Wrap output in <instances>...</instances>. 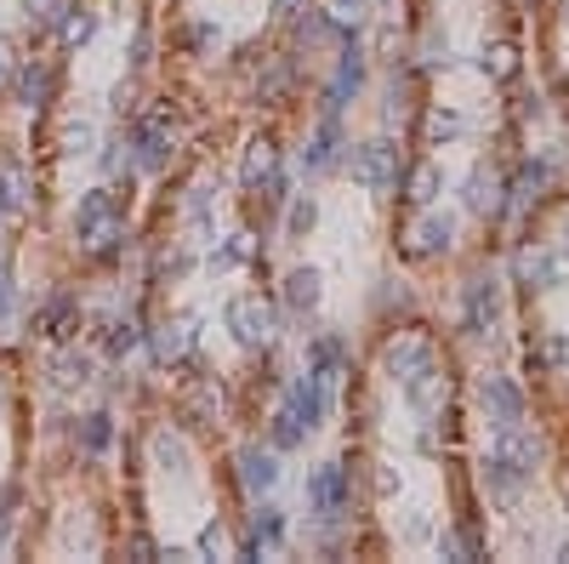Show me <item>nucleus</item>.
I'll return each instance as SVG.
<instances>
[{
  "label": "nucleus",
  "mask_w": 569,
  "mask_h": 564,
  "mask_svg": "<svg viewBox=\"0 0 569 564\" xmlns=\"http://www.w3.org/2000/svg\"><path fill=\"white\" fill-rule=\"evenodd\" d=\"M75 228H80V240H86L91 257H114L120 240H125V217L114 206V194L109 188H91L86 200H80V212H75Z\"/></svg>",
  "instance_id": "nucleus-1"
},
{
  "label": "nucleus",
  "mask_w": 569,
  "mask_h": 564,
  "mask_svg": "<svg viewBox=\"0 0 569 564\" xmlns=\"http://www.w3.org/2000/svg\"><path fill=\"white\" fill-rule=\"evenodd\" d=\"M222 319H228V330H233V337H240L245 348H262V343H274V303H262L256 291L233 296V303L222 308Z\"/></svg>",
  "instance_id": "nucleus-2"
},
{
  "label": "nucleus",
  "mask_w": 569,
  "mask_h": 564,
  "mask_svg": "<svg viewBox=\"0 0 569 564\" xmlns=\"http://www.w3.org/2000/svg\"><path fill=\"white\" fill-rule=\"evenodd\" d=\"M513 274H518V285H529V291H558V285H569V257H563V251H547V246H524V251L513 257Z\"/></svg>",
  "instance_id": "nucleus-3"
},
{
  "label": "nucleus",
  "mask_w": 569,
  "mask_h": 564,
  "mask_svg": "<svg viewBox=\"0 0 569 564\" xmlns=\"http://www.w3.org/2000/svg\"><path fill=\"white\" fill-rule=\"evenodd\" d=\"M353 183L359 188H371V194H387L398 183V149L393 143H359L353 149Z\"/></svg>",
  "instance_id": "nucleus-4"
},
{
  "label": "nucleus",
  "mask_w": 569,
  "mask_h": 564,
  "mask_svg": "<svg viewBox=\"0 0 569 564\" xmlns=\"http://www.w3.org/2000/svg\"><path fill=\"white\" fill-rule=\"evenodd\" d=\"M479 405H484V416H490V427L501 434V427H518L524 422V393L507 382V377H479Z\"/></svg>",
  "instance_id": "nucleus-5"
},
{
  "label": "nucleus",
  "mask_w": 569,
  "mask_h": 564,
  "mask_svg": "<svg viewBox=\"0 0 569 564\" xmlns=\"http://www.w3.org/2000/svg\"><path fill=\"white\" fill-rule=\"evenodd\" d=\"M308 508L319 519H337L348 508V474H342V462H319V468L308 474Z\"/></svg>",
  "instance_id": "nucleus-6"
},
{
  "label": "nucleus",
  "mask_w": 569,
  "mask_h": 564,
  "mask_svg": "<svg viewBox=\"0 0 569 564\" xmlns=\"http://www.w3.org/2000/svg\"><path fill=\"white\" fill-rule=\"evenodd\" d=\"M285 411L303 422V427H319L325 422V411H330V393L319 388V377L308 371V377H296L291 388H285Z\"/></svg>",
  "instance_id": "nucleus-7"
},
{
  "label": "nucleus",
  "mask_w": 569,
  "mask_h": 564,
  "mask_svg": "<svg viewBox=\"0 0 569 564\" xmlns=\"http://www.w3.org/2000/svg\"><path fill=\"white\" fill-rule=\"evenodd\" d=\"M495 325H501V285L473 280L467 285V330H473V337H490Z\"/></svg>",
  "instance_id": "nucleus-8"
},
{
  "label": "nucleus",
  "mask_w": 569,
  "mask_h": 564,
  "mask_svg": "<svg viewBox=\"0 0 569 564\" xmlns=\"http://www.w3.org/2000/svg\"><path fill=\"white\" fill-rule=\"evenodd\" d=\"M35 330L46 343H69L75 330H80V303H69V296H52V303L35 314Z\"/></svg>",
  "instance_id": "nucleus-9"
},
{
  "label": "nucleus",
  "mask_w": 569,
  "mask_h": 564,
  "mask_svg": "<svg viewBox=\"0 0 569 564\" xmlns=\"http://www.w3.org/2000/svg\"><path fill=\"white\" fill-rule=\"evenodd\" d=\"M138 160L149 165V172H160V165L172 160V126H165L160 115H149V120L138 126Z\"/></svg>",
  "instance_id": "nucleus-10"
},
{
  "label": "nucleus",
  "mask_w": 569,
  "mask_h": 564,
  "mask_svg": "<svg viewBox=\"0 0 569 564\" xmlns=\"http://www.w3.org/2000/svg\"><path fill=\"white\" fill-rule=\"evenodd\" d=\"M35 206V183H29L23 165H0V212L7 217H23Z\"/></svg>",
  "instance_id": "nucleus-11"
},
{
  "label": "nucleus",
  "mask_w": 569,
  "mask_h": 564,
  "mask_svg": "<svg viewBox=\"0 0 569 564\" xmlns=\"http://www.w3.org/2000/svg\"><path fill=\"white\" fill-rule=\"evenodd\" d=\"M501 177L490 172V165H473V177H467V212H479V217H495L501 212Z\"/></svg>",
  "instance_id": "nucleus-12"
},
{
  "label": "nucleus",
  "mask_w": 569,
  "mask_h": 564,
  "mask_svg": "<svg viewBox=\"0 0 569 564\" xmlns=\"http://www.w3.org/2000/svg\"><path fill=\"white\" fill-rule=\"evenodd\" d=\"M280 172V149H274V138H251L245 143V165H240V177L256 188V183H267Z\"/></svg>",
  "instance_id": "nucleus-13"
},
{
  "label": "nucleus",
  "mask_w": 569,
  "mask_h": 564,
  "mask_svg": "<svg viewBox=\"0 0 569 564\" xmlns=\"http://www.w3.org/2000/svg\"><path fill=\"white\" fill-rule=\"evenodd\" d=\"M319 296H325V280H319L314 269H296V274H285V308H296V314H314V308H319Z\"/></svg>",
  "instance_id": "nucleus-14"
},
{
  "label": "nucleus",
  "mask_w": 569,
  "mask_h": 564,
  "mask_svg": "<svg viewBox=\"0 0 569 564\" xmlns=\"http://www.w3.org/2000/svg\"><path fill=\"white\" fill-rule=\"evenodd\" d=\"M240 479H245V490H274V479H280V462L267 456V451H256V445H245L240 451Z\"/></svg>",
  "instance_id": "nucleus-15"
},
{
  "label": "nucleus",
  "mask_w": 569,
  "mask_h": 564,
  "mask_svg": "<svg viewBox=\"0 0 569 564\" xmlns=\"http://www.w3.org/2000/svg\"><path fill=\"white\" fill-rule=\"evenodd\" d=\"M337 143H342V126H337V115H325L319 131H314V143L303 149V165H308V172H325V165L337 160Z\"/></svg>",
  "instance_id": "nucleus-16"
},
{
  "label": "nucleus",
  "mask_w": 569,
  "mask_h": 564,
  "mask_svg": "<svg viewBox=\"0 0 569 564\" xmlns=\"http://www.w3.org/2000/svg\"><path fill=\"white\" fill-rule=\"evenodd\" d=\"M456 235V223L450 217H422L416 223V235H411V257H439Z\"/></svg>",
  "instance_id": "nucleus-17"
},
{
  "label": "nucleus",
  "mask_w": 569,
  "mask_h": 564,
  "mask_svg": "<svg viewBox=\"0 0 569 564\" xmlns=\"http://www.w3.org/2000/svg\"><path fill=\"white\" fill-rule=\"evenodd\" d=\"M364 86V63H359V52L348 46L342 52V69H337V80H330V104H325V115H337L342 104H348V97Z\"/></svg>",
  "instance_id": "nucleus-18"
},
{
  "label": "nucleus",
  "mask_w": 569,
  "mask_h": 564,
  "mask_svg": "<svg viewBox=\"0 0 569 564\" xmlns=\"http://www.w3.org/2000/svg\"><path fill=\"white\" fill-rule=\"evenodd\" d=\"M439 165H433V160H416L411 165V177H405V200L411 206H433V200H439Z\"/></svg>",
  "instance_id": "nucleus-19"
},
{
  "label": "nucleus",
  "mask_w": 569,
  "mask_h": 564,
  "mask_svg": "<svg viewBox=\"0 0 569 564\" xmlns=\"http://www.w3.org/2000/svg\"><path fill=\"white\" fill-rule=\"evenodd\" d=\"M46 377L57 382V388H80V382H91V359L86 354H52V365H46Z\"/></svg>",
  "instance_id": "nucleus-20"
},
{
  "label": "nucleus",
  "mask_w": 569,
  "mask_h": 564,
  "mask_svg": "<svg viewBox=\"0 0 569 564\" xmlns=\"http://www.w3.org/2000/svg\"><path fill=\"white\" fill-rule=\"evenodd\" d=\"M46 97H52V69H46V63H29V69L18 75V104L23 109H41Z\"/></svg>",
  "instance_id": "nucleus-21"
},
{
  "label": "nucleus",
  "mask_w": 569,
  "mask_h": 564,
  "mask_svg": "<svg viewBox=\"0 0 569 564\" xmlns=\"http://www.w3.org/2000/svg\"><path fill=\"white\" fill-rule=\"evenodd\" d=\"M547 183H552V165L524 160V165H518V177H513V200H535V194H547Z\"/></svg>",
  "instance_id": "nucleus-22"
},
{
  "label": "nucleus",
  "mask_w": 569,
  "mask_h": 564,
  "mask_svg": "<svg viewBox=\"0 0 569 564\" xmlns=\"http://www.w3.org/2000/svg\"><path fill=\"white\" fill-rule=\"evenodd\" d=\"M154 354L172 365V359H183L188 354V319H172V325H160L154 330Z\"/></svg>",
  "instance_id": "nucleus-23"
},
{
  "label": "nucleus",
  "mask_w": 569,
  "mask_h": 564,
  "mask_svg": "<svg viewBox=\"0 0 569 564\" xmlns=\"http://www.w3.org/2000/svg\"><path fill=\"white\" fill-rule=\"evenodd\" d=\"M314 377H319L325 393L342 382V348H337V343H319V348H314Z\"/></svg>",
  "instance_id": "nucleus-24"
},
{
  "label": "nucleus",
  "mask_w": 569,
  "mask_h": 564,
  "mask_svg": "<svg viewBox=\"0 0 569 564\" xmlns=\"http://www.w3.org/2000/svg\"><path fill=\"white\" fill-rule=\"evenodd\" d=\"M91 29H97V18H91L86 7H69V18L57 23V35H63V46H86Z\"/></svg>",
  "instance_id": "nucleus-25"
},
{
  "label": "nucleus",
  "mask_w": 569,
  "mask_h": 564,
  "mask_svg": "<svg viewBox=\"0 0 569 564\" xmlns=\"http://www.w3.org/2000/svg\"><path fill=\"white\" fill-rule=\"evenodd\" d=\"M484 75H495V80H513V75H518V46H507V41H501V46H490V52H484Z\"/></svg>",
  "instance_id": "nucleus-26"
},
{
  "label": "nucleus",
  "mask_w": 569,
  "mask_h": 564,
  "mask_svg": "<svg viewBox=\"0 0 569 564\" xmlns=\"http://www.w3.org/2000/svg\"><path fill=\"white\" fill-rule=\"evenodd\" d=\"M154 462L165 474H183L188 468V451H183V440H172V434H154Z\"/></svg>",
  "instance_id": "nucleus-27"
},
{
  "label": "nucleus",
  "mask_w": 569,
  "mask_h": 564,
  "mask_svg": "<svg viewBox=\"0 0 569 564\" xmlns=\"http://www.w3.org/2000/svg\"><path fill=\"white\" fill-rule=\"evenodd\" d=\"M461 131H467V120L450 115V109H433V115H427V138H433V143H450V138H461Z\"/></svg>",
  "instance_id": "nucleus-28"
},
{
  "label": "nucleus",
  "mask_w": 569,
  "mask_h": 564,
  "mask_svg": "<svg viewBox=\"0 0 569 564\" xmlns=\"http://www.w3.org/2000/svg\"><path fill=\"white\" fill-rule=\"evenodd\" d=\"M109 440H114V427H109V416H103V411L80 422V445H86V451H109Z\"/></svg>",
  "instance_id": "nucleus-29"
},
{
  "label": "nucleus",
  "mask_w": 569,
  "mask_h": 564,
  "mask_svg": "<svg viewBox=\"0 0 569 564\" xmlns=\"http://www.w3.org/2000/svg\"><path fill=\"white\" fill-rule=\"evenodd\" d=\"M303 440H308V427L296 422L291 411H280V416H274V445H280V451H291V445H303Z\"/></svg>",
  "instance_id": "nucleus-30"
},
{
  "label": "nucleus",
  "mask_w": 569,
  "mask_h": 564,
  "mask_svg": "<svg viewBox=\"0 0 569 564\" xmlns=\"http://www.w3.org/2000/svg\"><path fill=\"white\" fill-rule=\"evenodd\" d=\"M314 223H319V206H314V200H296V206H291V217H285V228H291V240H303V235H308Z\"/></svg>",
  "instance_id": "nucleus-31"
},
{
  "label": "nucleus",
  "mask_w": 569,
  "mask_h": 564,
  "mask_svg": "<svg viewBox=\"0 0 569 564\" xmlns=\"http://www.w3.org/2000/svg\"><path fill=\"white\" fill-rule=\"evenodd\" d=\"M143 343V330L138 325H131V319H120V325H109V354H131V348H138Z\"/></svg>",
  "instance_id": "nucleus-32"
},
{
  "label": "nucleus",
  "mask_w": 569,
  "mask_h": 564,
  "mask_svg": "<svg viewBox=\"0 0 569 564\" xmlns=\"http://www.w3.org/2000/svg\"><path fill=\"white\" fill-rule=\"evenodd\" d=\"M29 7V23H57V12H69L63 0H23Z\"/></svg>",
  "instance_id": "nucleus-33"
},
{
  "label": "nucleus",
  "mask_w": 569,
  "mask_h": 564,
  "mask_svg": "<svg viewBox=\"0 0 569 564\" xmlns=\"http://www.w3.org/2000/svg\"><path fill=\"white\" fill-rule=\"evenodd\" d=\"M563 359H569V343H563V337H547V343H541V365H563Z\"/></svg>",
  "instance_id": "nucleus-34"
},
{
  "label": "nucleus",
  "mask_w": 569,
  "mask_h": 564,
  "mask_svg": "<svg viewBox=\"0 0 569 564\" xmlns=\"http://www.w3.org/2000/svg\"><path fill=\"white\" fill-rule=\"evenodd\" d=\"M199 553H222V524H206V530H199Z\"/></svg>",
  "instance_id": "nucleus-35"
},
{
  "label": "nucleus",
  "mask_w": 569,
  "mask_h": 564,
  "mask_svg": "<svg viewBox=\"0 0 569 564\" xmlns=\"http://www.w3.org/2000/svg\"><path fill=\"white\" fill-rule=\"evenodd\" d=\"M7 308H12V274H7V262H0V319H7Z\"/></svg>",
  "instance_id": "nucleus-36"
},
{
  "label": "nucleus",
  "mask_w": 569,
  "mask_h": 564,
  "mask_svg": "<svg viewBox=\"0 0 569 564\" xmlns=\"http://www.w3.org/2000/svg\"><path fill=\"white\" fill-rule=\"evenodd\" d=\"M7 80H12V46L0 41V86H7Z\"/></svg>",
  "instance_id": "nucleus-37"
},
{
  "label": "nucleus",
  "mask_w": 569,
  "mask_h": 564,
  "mask_svg": "<svg viewBox=\"0 0 569 564\" xmlns=\"http://www.w3.org/2000/svg\"><path fill=\"white\" fill-rule=\"evenodd\" d=\"M7 536H12V513H7V502H0V547H7Z\"/></svg>",
  "instance_id": "nucleus-38"
},
{
  "label": "nucleus",
  "mask_w": 569,
  "mask_h": 564,
  "mask_svg": "<svg viewBox=\"0 0 569 564\" xmlns=\"http://www.w3.org/2000/svg\"><path fill=\"white\" fill-rule=\"evenodd\" d=\"M337 12H342V18H353V12H364V0H337Z\"/></svg>",
  "instance_id": "nucleus-39"
},
{
  "label": "nucleus",
  "mask_w": 569,
  "mask_h": 564,
  "mask_svg": "<svg viewBox=\"0 0 569 564\" xmlns=\"http://www.w3.org/2000/svg\"><path fill=\"white\" fill-rule=\"evenodd\" d=\"M558 553H563V558H569V542H563V547H558Z\"/></svg>",
  "instance_id": "nucleus-40"
}]
</instances>
